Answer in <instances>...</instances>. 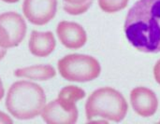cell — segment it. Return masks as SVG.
<instances>
[{
  "label": "cell",
  "instance_id": "cell-1",
  "mask_svg": "<svg viewBox=\"0 0 160 124\" xmlns=\"http://www.w3.org/2000/svg\"><path fill=\"white\" fill-rule=\"evenodd\" d=\"M124 30L138 50L160 52V0H139L128 10Z\"/></svg>",
  "mask_w": 160,
  "mask_h": 124
},
{
  "label": "cell",
  "instance_id": "cell-2",
  "mask_svg": "<svg viewBox=\"0 0 160 124\" xmlns=\"http://www.w3.org/2000/svg\"><path fill=\"white\" fill-rule=\"evenodd\" d=\"M46 104L44 90L37 83L21 80L14 82L7 94L6 107L17 120L37 118Z\"/></svg>",
  "mask_w": 160,
  "mask_h": 124
},
{
  "label": "cell",
  "instance_id": "cell-3",
  "mask_svg": "<svg viewBox=\"0 0 160 124\" xmlns=\"http://www.w3.org/2000/svg\"><path fill=\"white\" fill-rule=\"evenodd\" d=\"M128 106L126 98L117 90L103 87L94 91L85 104V115L88 122L95 118L120 122L128 113Z\"/></svg>",
  "mask_w": 160,
  "mask_h": 124
},
{
  "label": "cell",
  "instance_id": "cell-4",
  "mask_svg": "<svg viewBox=\"0 0 160 124\" xmlns=\"http://www.w3.org/2000/svg\"><path fill=\"white\" fill-rule=\"evenodd\" d=\"M57 66L61 77L72 82L92 81L101 73L99 62L86 54H68L59 60Z\"/></svg>",
  "mask_w": 160,
  "mask_h": 124
},
{
  "label": "cell",
  "instance_id": "cell-5",
  "mask_svg": "<svg viewBox=\"0 0 160 124\" xmlns=\"http://www.w3.org/2000/svg\"><path fill=\"white\" fill-rule=\"evenodd\" d=\"M26 31V22L19 13L8 11L0 14V48L8 50L19 46Z\"/></svg>",
  "mask_w": 160,
  "mask_h": 124
},
{
  "label": "cell",
  "instance_id": "cell-6",
  "mask_svg": "<svg viewBox=\"0 0 160 124\" xmlns=\"http://www.w3.org/2000/svg\"><path fill=\"white\" fill-rule=\"evenodd\" d=\"M57 0H23L22 12L28 21L42 26L49 23L56 14Z\"/></svg>",
  "mask_w": 160,
  "mask_h": 124
},
{
  "label": "cell",
  "instance_id": "cell-7",
  "mask_svg": "<svg viewBox=\"0 0 160 124\" xmlns=\"http://www.w3.org/2000/svg\"><path fill=\"white\" fill-rule=\"evenodd\" d=\"M56 33L62 45L70 50H79L87 41L85 30L81 24L74 21H60L57 25Z\"/></svg>",
  "mask_w": 160,
  "mask_h": 124
},
{
  "label": "cell",
  "instance_id": "cell-8",
  "mask_svg": "<svg viewBox=\"0 0 160 124\" xmlns=\"http://www.w3.org/2000/svg\"><path fill=\"white\" fill-rule=\"evenodd\" d=\"M130 102L133 110L143 118L155 115L158 107L156 93L146 87L134 88L130 93Z\"/></svg>",
  "mask_w": 160,
  "mask_h": 124
},
{
  "label": "cell",
  "instance_id": "cell-9",
  "mask_svg": "<svg viewBox=\"0 0 160 124\" xmlns=\"http://www.w3.org/2000/svg\"><path fill=\"white\" fill-rule=\"evenodd\" d=\"M79 117L78 108L67 109L57 99L46 105L41 111L42 120L48 124H74Z\"/></svg>",
  "mask_w": 160,
  "mask_h": 124
},
{
  "label": "cell",
  "instance_id": "cell-10",
  "mask_svg": "<svg viewBox=\"0 0 160 124\" xmlns=\"http://www.w3.org/2000/svg\"><path fill=\"white\" fill-rule=\"evenodd\" d=\"M55 47L56 41L53 34L51 31H33L31 33L28 48L34 56L39 58L47 57L53 52Z\"/></svg>",
  "mask_w": 160,
  "mask_h": 124
},
{
  "label": "cell",
  "instance_id": "cell-11",
  "mask_svg": "<svg viewBox=\"0 0 160 124\" xmlns=\"http://www.w3.org/2000/svg\"><path fill=\"white\" fill-rule=\"evenodd\" d=\"M13 75L17 78H25L34 80H49L55 77L56 71L51 65L38 64L23 68H18L14 71Z\"/></svg>",
  "mask_w": 160,
  "mask_h": 124
},
{
  "label": "cell",
  "instance_id": "cell-12",
  "mask_svg": "<svg viewBox=\"0 0 160 124\" xmlns=\"http://www.w3.org/2000/svg\"><path fill=\"white\" fill-rule=\"evenodd\" d=\"M85 92L78 86L69 85L64 87L58 93V102L67 109L77 108L76 103L85 97Z\"/></svg>",
  "mask_w": 160,
  "mask_h": 124
},
{
  "label": "cell",
  "instance_id": "cell-13",
  "mask_svg": "<svg viewBox=\"0 0 160 124\" xmlns=\"http://www.w3.org/2000/svg\"><path fill=\"white\" fill-rule=\"evenodd\" d=\"M93 0H63V8L69 15H81L91 7Z\"/></svg>",
  "mask_w": 160,
  "mask_h": 124
},
{
  "label": "cell",
  "instance_id": "cell-14",
  "mask_svg": "<svg viewBox=\"0 0 160 124\" xmlns=\"http://www.w3.org/2000/svg\"><path fill=\"white\" fill-rule=\"evenodd\" d=\"M129 0H98L99 7L106 13H115L124 9Z\"/></svg>",
  "mask_w": 160,
  "mask_h": 124
},
{
  "label": "cell",
  "instance_id": "cell-15",
  "mask_svg": "<svg viewBox=\"0 0 160 124\" xmlns=\"http://www.w3.org/2000/svg\"><path fill=\"white\" fill-rule=\"evenodd\" d=\"M154 77L156 81L160 85V59L157 62L154 67Z\"/></svg>",
  "mask_w": 160,
  "mask_h": 124
},
{
  "label": "cell",
  "instance_id": "cell-16",
  "mask_svg": "<svg viewBox=\"0 0 160 124\" xmlns=\"http://www.w3.org/2000/svg\"><path fill=\"white\" fill-rule=\"evenodd\" d=\"M12 120L4 112L0 111V123H12Z\"/></svg>",
  "mask_w": 160,
  "mask_h": 124
},
{
  "label": "cell",
  "instance_id": "cell-17",
  "mask_svg": "<svg viewBox=\"0 0 160 124\" xmlns=\"http://www.w3.org/2000/svg\"><path fill=\"white\" fill-rule=\"evenodd\" d=\"M4 95H5V89H4V86H3L2 80L0 79V101L3 99Z\"/></svg>",
  "mask_w": 160,
  "mask_h": 124
},
{
  "label": "cell",
  "instance_id": "cell-18",
  "mask_svg": "<svg viewBox=\"0 0 160 124\" xmlns=\"http://www.w3.org/2000/svg\"><path fill=\"white\" fill-rule=\"evenodd\" d=\"M6 53H7V50L3 49V48H0V61L5 57Z\"/></svg>",
  "mask_w": 160,
  "mask_h": 124
},
{
  "label": "cell",
  "instance_id": "cell-19",
  "mask_svg": "<svg viewBox=\"0 0 160 124\" xmlns=\"http://www.w3.org/2000/svg\"><path fill=\"white\" fill-rule=\"evenodd\" d=\"M2 1H4L6 3H17L20 0H2Z\"/></svg>",
  "mask_w": 160,
  "mask_h": 124
}]
</instances>
